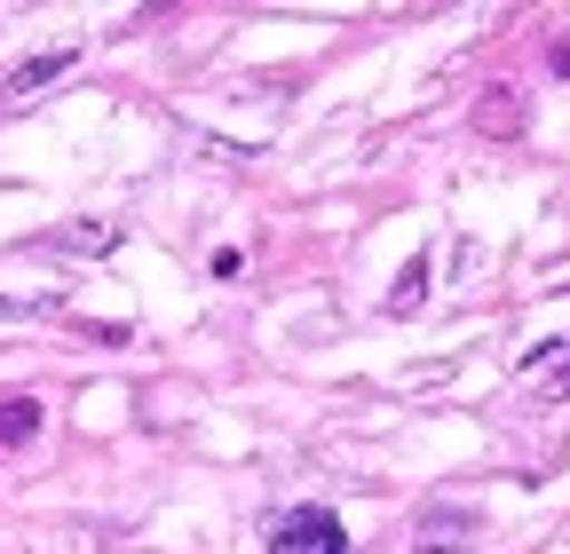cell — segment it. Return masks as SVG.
<instances>
[{"mask_svg": "<svg viewBox=\"0 0 570 554\" xmlns=\"http://www.w3.org/2000/svg\"><path fill=\"white\" fill-rule=\"evenodd\" d=\"M40 436V404L32 396H0V452H24Z\"/></svg>", "mask_w": 570, "mask_h": 554, "instance_id": "obj_5", "label": "cell"}, {"mask_svg": "<svg viewBox=\"0 0 570 554\" xmlns=\"http://www.w3.org/2000/svg\"><path fill=\"white\" fill-rule=\"evenodd\" d=\"M475 127H483V135H523V96H515V88H483Z\"/></svg>", "mask_w": 570, "mask_h": 554, "instance_id": "obj_4", "label": "cell"}, {"mask_svg": "<svg viewBox=\"0 0 570 554\" xmlns=\"http://www.w3.org/2000/svg\"><path fill=\"white\" fill-rule=\"evenodd\" d=\"M483 531L475 507H420V554H460Z\"/></svg>", "mask_w": 570, "mask_h": 554, "instance_id": "obj_2", "label": "cell"}, {"mask_svg": "<svg viewBox=\"0 0 570 554\" xmlns=\"http://www.w3.org/2000/svg\"><path fill=\"white\" fill-rule=\"evenodd\" d=\"M71 72V48H40V56H24L9 80H0V96H32V88H48V80H63Z\"/></svg>", "mask_w": 570, "mask_h": 554, "instance_id": "obj_3", "label": "cell"}, {"mask_svg": "<svg viewBox=\"0 0 570 554\" xmlns=\"http://www.w3.org/2000/svg\"><path fill=\"white\" fill-rule=\"evenodd\" d=\"M539 388H547V404H562V396H570V340H562V365H554Z\"/></svg>", "mask_w": 570, "mask_h": 554, "instance_id": "obj_8", "label": "cell"}, {"mask_svg": "<svg viewBox=\"0 0 570 554\" xmlns=\"http://www.w3.org/2000/svg\"><path fill=\"white\" fill-rule=\"evenodd\" d=\"M48 246H56V254H111L119 230H111V222H80V230H56Z\"/></svg>", "mask_w": 570, "mask_h": 554, "instance_id": "obj_7", "label": "cell"}, {"mask_svg": "<svg viewBox=\"0 0 570 554\" xmlns=\"http://www.w3.org/2000/svg\"><path fill=\"white\" fill-rule=\"evenodd\" d=\"M554 72H562V80H570V40H562V48H554Z\"/></svg>", "mask_w": 570, "mask_h": 554, "instance_id": "obj_9", "label": "cell"}, {"mask_svg": "<svg viewBox=\"0 0 570 554\" xmlns=\"http://www.w3.org/2000/svg\"><path fill=\"white\" fill-rule=\"evenodd\" d=\"M428 301V254H412L404 269H396V286H389V317H412Z\"/></svg>", "mask_w": 570, "mask_h": 554, "instance_id": "obj_6", "label": "cell"}, {"mask_svg": "<svg viewBox=\"0 0 570 554\" xmlns=\"http://www.w3.org/2000/svg\"><path fill=\"white\" fill-rule=\"evenodd\" d=\"M269 554H348V531L333 507H294L269 531Z\"/></svg>", "mask_w": 570, "mask_h": 554, "instance_id": "obj_1", "label": "cell"}]
</instances>
